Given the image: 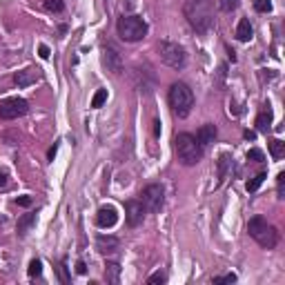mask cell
Returning a JSON list of instances; mask_svg holds the SVG:
<instances>
[{"mask_svg":"<svg viewBox=\"0 0 285 285\" xmlns=\"http://www.w3.org/2000/svg\"><path fill=\"white\" fill-rule=\"evenodd\" d=\"M183 16L196 34L205 36L214 27V4L212 0H185Z\"/></svg>","mask_w":285,"mask_h":285,"instance_id":"1","label":"cell"},{"mask_svg":"<svg viewBox=\"0 0 285 285\" xmlns=\"http://www.w3.org/2000/svg\"><path fill=\"white\" fill-rule=\"evenodd\" d=\"M174 151H176V158L185 167H191V165L200 163V158H203V147L198 145L196 136H191L187 132H181L174 136Z\"/></svg>","mask_w":285,"mask_h":285,"instance_id":"2","label":"cell"},{"mask_svg":"<svg viewBox=\"0 0 285 285\" xmlns=\"http://www.w3.org/2000/svg\"><path fill=\"white\" fill-rule=\"evenodd\" d=\"M167 100H169V107H172L174 116L176 118H187L194 107V92L190 89L187 83H174L169 87V94H167Z\"/></svg>","mask_w":285,"mask_h":285,"instance_id":"3","label":"cell"},{"mask_svg":"<svg viewBox=\"0 0 285 285\" xmlns=\"http://www.w3.org/2000/svg\"><path fill=\"white\" fill-rule=\"evenodd\" d=\"M247 234L261 245L263 249H274L279 245V230L267 223L263 216H252L247 223Z\"/></svg>","mask_w":285,"mask_h":285,"instance_id":"4","label":"cell"},{"mask_svg":"<svg viewBox=\"0 0 285 285\" xmlns=\"http://www.w3.org/2000/svg\"><path fill=\"white\" fill-rule=\"evenodd\" d=\"M116 31L125 43H138L147 36L149 27L141 16H120L118 22H116Z\"/></svg>","mask_w":285,"mask_h":285,"instance_id":"5","label":"cell"},{"mask_svg":"<svg viewBox=\"0 0 285 285\" xmlns=\"http://www.w3.org/2000/svg\"><path fill=\"white\" fill-rule=\"evenodd\" d=\"M158 56L165 65H169L172 69H185L187 65V53L178 43L172 40H160L158 43Z\"/></svg>","mask_w":285,"mask_h":285,"instance_id":"6","label":"cell"},{"mask_svg":"<svg viewBox=\"0 0 285 285\" xmlns=\"http://www.w3.org/2000/svg\"><path fill=\"white\" fill-rule=\"evenodd\" d=\"M138 200L142 203V207H145L147 212H160V207H163V203H165V187L160 185V183H149V185L142 187Z\"/></svg>","mask_w":285,"mask_h":285,"instance_id":"7","label":"cell"},{"mask_svg":"<svg viewBox=\"0 0 285 285\" xmlns=\"http://www.w3.org/2000/svg\"><path fill=\"white\" fill-rule=\"evenodd\" d=\"M132 83H134V87H136V92H141V94H149V92H154V87H156V74H154V69H151L149 65H145V67H134V71H132Z\"/></svg>","mask_w":285,"mask_h":285,"instance_id":"8","label":"cell"},{"mask_svg":"<svg viewBox=\"0 0 285 285\" xmlns=\"http://www.w3.org/2000/svg\"><path fill=\"white\" fill-rule=\"evenodd\" d=\"M29 111V102L25 98H4L0 100V118L2 120H13V118H20Z\"/></svg>","mask_w":285,"mask_h":285,"instance_id":"9","label":"cell"},{"mask_svg":"<svg viewBox=\"0 0 285 285\" xmlns=\"http://www.w3.org/2000/svg\"><path fill=\"white\" fill-rule=\"evenodd\" d=\"M102 65L107 67V71H111V74H123V56H120V51L116 47H111V45H105L102 47Z\"/></svg>","mask_w":285,"mask_h":285,"instance_id":"10","label":"cell"},{"mask_svg":"<svg viewBox=\"0 0 285 285\" xmlns=\"http://www.w3.org/2000/svg\"><path fill=\"white\" fill-rule=\"evenodd\" d=\"M147 209L142 207L141 200H127L125 203V221H127L129 227H138L142 221H145Z\"/></svg>","mask_w":285,"mask_h":285,"instance_id":"11","label":"cell"},{"mask_svg":"<svg viewBox=\"0 0 285 285\" xmlns=\"http://www.w3.org/2000/svg\"><path fill=\"white\" fill-rule=\"evenodd\" d=\"M96 249L100 254H105V256H109V254H116L120 249V240L111 234H98L96 236Z\"/></svg>","mask_w":285,"mask_h":285,"instance_id":"12","label":"cell"},{"mask_svg":"<svg viewBox=\"0 0 285 285\" xmlns=\"http://www.w3.org/2000/svg\"><path fill=\"white\" fill-rule=\"evenodd\" d=\"M96 223H98V227H102V230L114 227L116 223H118V212H116V207H111V205H102V207L98 209V214H96Z\"/></svg>","mask_w":285,"mask_h":285,"instance_id":"13","label":"cell"},{"mask_svg":"<svg viewBox=\"0 0 285 285\" xmlns=\"http://www.w3.org/2000/svg\"><path fill=\"white\" fill-rule=\"evenodd\" d=\"M216 136H218V129H216V125L214 123H205L203 127L196 132V141H198V145L203 147H207V145H212L214 141H216Z\"/></svg>","mask_w":285,"mask_h":285,"instance_id":"14","label":"cell"},{"mask_svg":"<svg viewBox=\"0 0 285 285\" xmlns=\"http://www.w3.org/2000/svg\"><path fill=\"white\" fill-rule=\"evenodd\" d=\"M254 36V29H252V22L247 20V18H240L238 25H236V38L240 40V43H249Z\"/></svg>","mask_w":285,"mask_h":285,"instance_id":"15","label":"cell"},{"mask_svg":"<svg viewBox=\"0 0 285 285\" xmlns=\"http://www.w3.org/2000/svg\"><path fill=\"white\" fill-rule=\"evenodd\" d=\"M105 281L109 285H118L120 283V265L116 261H107V265H105Z\"/></svg>","mask_w":285,"mask_h":285,"instance_id":"16","label":"cell"},{"mask_svg":"<svg viewBox=\"0 0 285 285\" xmlns=\"http://www.w3.org/2000/svg\"><path fill=\"white\" fill-rule=\"evenodd\" d=\"M232 160H234V158H232L230 154H223L221 158H218V185L227 181V172L234 167V163H232Z\"/></svg>","mask_w":285,"mask_h":285,"instance_id":"17","label":"cell"},{"mask_svg":"<svg viewBox=\"0 0 285 285\" xmlns=\"http://www.w3.org/2000/svg\"><path fill=\"white\" fill-rule=\"evenodd\" d=\"M36 223V214H22L20 218H18V223H16V232H18V236H27V232L31 230V225Z\"/></svg>","mask_w":285,"mask_h":285,"instance_id":"18","label":"cell"},{"mask_svg":"<svg viewBox=\"0 0 285 285\" xmlns=\"http://www.w3.org/2000/svg\"><path fill=\"white\" fill-rule=\"evenodd\" d=\"M267 149H270L272 158H274V160H281V158L285 156V142L279 141V138H270V141H267Z\"/></svg>","mask_w":285,"mask_h":285,"instance_id":"19","label":"cell"},{"mask_svg":"<svg viewBox=\"0 0 285 285\" xmlns=\"http://www.w3.org/2000/svg\"><path fill=\"white\" fill-rule=\"evenodd\" d=\"M272 127V109H265L256 116V129L258 132H267Z\"/></svg>","mask_w":285,"mask_h":285,"instance_id":"20","label":"cell"},{"mask_svg":"<svg viewBox=\"0 0 285 285\" xmlns=\"http://www.w3.org/2000/svg\"><path fill=\"white\" fill-rule=\"evenodd\" d=\"M265 178H267V172H258L256 176H252L247 183H245V190H247L249 194H252V191H256L258 187L263 185V181H265Z\"/></svg>","mask_w":285,"mask_h":285,"instance_id":"21","label":"cell"},{"mask_svg":"<svg viewBox=\"0 0 285 285\" xmlns=\"http://www.w3.org/2000/svg\"><path fill=\"white\" fill-rule=\"evenodd\" d=\"M36 78H38V76H31L29 71H18V74L13 76V80H16L18 87H29L31 83H36Z\"/></svg>","mask_w":285,"mask_h":285,"instance_id":"22","label":"cell"},{"mask_svg":"<svg viewBox=\"0 0 285 285\" xmlns=\"http://www.w3.org/2000/svg\"><path fill=\"white\" fill-rule=\"evenodd\" d=\"M43 7L47 9L49 13H62L65 11V2H62V0H45Z\"/></svg>","mask_w":285,"mask_h":285,"instance_id":"23","label":"cell"},{"mask_svg":"<svg viewBox=\"0 0 285 285\" xmlns=\"http://www.w3.org/2000/svg\"><path fill=\"white\" fill-rule=\"evenodd\" d=\"M105 102H107V89H98L92 98V109H98V107H102Z\"/></svg>","mask_w":285,"mask_h":285,"instance_id":"24","label":"cell"},{"mask_svg":"<svg viewBox=\"0 0 285 285\" xmlns=\"http://www.w3.org/2000/svg\"><path fill=\"white\" fill-rule=\"evenodd\" d=\"M27 274H29L31 279L43 274V261H40V258H34V261L29 263V267H27Z\"/></svg>","mask_w":285,"mask_h":285,"instance_id":"25","label":"cell"},{"mask_svg":"<svg viewBox=\"0 0 285 285\" xmlns=\"http://www.w3.org/2000/svg\"><path fill=\"white\" fill-rule=\"evenodd\" d=\"M238 4H240V0H218V7L225 13H232L234 9H238Z\"/></svg>","mask_w":285,"mask_h":285,"instance_id":"26","label":"cell"},{"mask_svg":"<svg viewBox=\"0 0 285 285\" xmlns=\"http://www.w3.org/2000/svg\"><path fill=\"white\" fill-rule=\"evenodd\" d=\"M147 283H149V285H163V283H167V274H165V272H154V274H151V276H147Z\"/></svg>","mask_w":285,"mask_h":285,"instance_id":"27","label":"cell"},{"mask_svg":"<svg viewBox=\"0 0 285 285\" xmlns=\"http://www.w3.org/2000/svg\"><path fill=\"white\" fill-rule=\"evenodd\" d=\"M254 9L258 13H270L272 11V0H254Z\"/></svg>","mask_w":285,"mask_h":285,"instance_id":"28","label":"cell"},{"mask_svg":"<svg viewBox=\"0 0 285 285\" xmlns=\"http://www.w3.org/2000/svg\"><path fill=\"white\" fill-rule=\"evenodd\" d=\"M276 191H279V198H285V172H279L276 176Z\"/></svg>","mask_w":285,"mask_h":285,"instance_id":"29","label":"cell"},{"mask_svg":"<svg viewBox=\"0 0 285 285\" xmlns=\"http://www.w3.org/2000/svg\"><path fill=\"white\" fill-rule=\"evenodd\" d=\"M247 160H252V163H263V160H265V154H263L261 149H256V147H252V149L247 151Z\"/></svg>","mask_w":285,"mask_h":285,"instance_id":"30","label":"cell"},{"mask_svg":"<svg viewBox=\"0 0 285 285\" xmlns=\"http://www.w3.org/2000/svg\"><path fill=\"white\" fill-rule=\"evenodd\" d=\"M238 276L236 274H223V276H214V285H221V283H236Z\"/></svg>","mask_w":285,"mask_h":285,"instance_id":"31","label":"cell"},{"mask_svg":"<svg viewBox=\"0 0 285 285\" xmlns=\"http://www.w3.org/2000/svg\"><path fill=\"white\" fill-rule=\"evenodd\" d=\"M58 276H60V281L62 283H69V274H67V263L65 261H60V265H58Z\"/></svg>","mask_w":285,"mask_h":285,"instance_id":"32","label":"cell"},{"mask_svg":"<svg viewBox=\"0 0 285 285\" xmlns=\"http://www.w3.org/2000/svg\"><path fill=\"white\" fill-rule=\"evenodd\" d=\"M31 203H34V198H31L29 194L18 196V198H16V205H20V207H31Z\"/></svg>","mask_w":285,"mask_h":285,"instance_id":"33","label":"cell"},{"mask_svg":"<svg viewBox=\"0 0 285 285\" xmlns=\"http://www.w3.org/2000/svg\"><path fill=\"white\" fill-rule=\"evenodd\" d=\"M7 185H9V174L7 169H0V190H4Z\"/></svg>","mask_w":285,"mask_h":285,"instance_id":"34","label":"cell"},{"mask_svg":"<svg viewBox=\"0 0 285 285\" xmlns=\"http://www.w3.org/2000/svg\"><path fill=\"white\" fill-rule=\"evenodd\" d=\"M49 53H51V51H49L47 45H40V47H38V56H40V58H45V60H47Z\"/></svg>","mask_w":285,"mask_h":285,"instance_id":"35","label":"cell"},{"mask_svg":"<svg viewBox=\"0 0 285 285\" xmlns=\"http://www.w3.org/2000/svg\"><path fill=\"white\" fill-rule=\"evenodd\" d=\"M76 272H78V274H87V265H85V261L76 263Z\"/></svg>","mask_w":285,"mask_h":285,"instance_id":"36","label":"cell"},{"mask_svg":"<svg viewBox=\"0 0 285 285\" xmlns=\"http://www.w3.org/2000/svg\"><path fill=\"white\" fill-rule=\"evenodd\" d=\"M225 49H227V56H230V60H232V62H236V51H234V49H232L230 45H227Z\"/></svg>","mask_w":285,"mask_h":285,"instance_id":"37","label":"cell"},{"mask_svg":"<svg viewBox=\"0 0 285 285\" xmlns=\"http://www.w3.org/2000/svg\"><path fill=\"white\" fill-rule=\"evenodd\" d=\"M154 136H160V120L154 123Z\"/></svg>","mask_w":285,"mask_h":285,"instance_id":"38","label":"cell"},{"mask_svg":"<svg viewBox=\"0 0 285 285\" xmlns=\"http://www.w3.org/2000/svg\"><path fill=\"white\" fill-rule=\"evenodd\" d=\"M56 151H58V145H53L51 149H49V154H47V156H49V160H53V156H56Z\"/></svg>","mask_w":285,"mask_h":285,"instance_id":"39","label":"cell"},{"mask_svg":"<svg viewBox=\"0 0 285 285\" xmlns=\"http://www.w3.org/2000/svg\"><path fill=\"white\" fill-rule=\"evenodd\" d=\"M243 136H245V138H247V141H254V138H256V134H254V132H249V129H247V132H245V134H243Z\"/></svg>","mask_w":285,"mask_h":285,"instance_id":"40","label":"cell"}]
</instances>
